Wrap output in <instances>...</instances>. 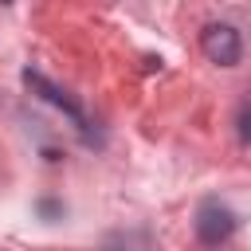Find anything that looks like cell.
<instances>
[{
    "mask_svg": "<svg viewBox=\"0 0 251 251\" xmlns=\"http://www.w3.org/2000/svg\"><path fill=\"white\" fill-rule=\"evenodd\" d=\"M200 47H204V55L212 59V63H220V67H235L239 63V31L231 27V24H208L204 31H200Z\"/></svg>",
    "mask_w": 251,
    "mask_h": 251,
    "instance_id": "6da1fadb",
    "label": "cell"
},
{
    "mask_svg": "<svg viewBox=\"0 0 251 251\" xmlns=\"http://www.w3.org/2000/svg\"><path fill=\"white\" fill-rule=\"evenodd\" d=\"M239 133H243V141H251V110H243V118H239Z\"/></svg>",
    "mask_w": 251,
    "mask_h": 251,
    "instance_id": "5b68a950",
    "label": "cell"
},
{
    "mask_svg": "<svg viewBox=\"0 0 251 251\" xmlns=\"http://www.w3.org/2000/svg\"><path fill=\"white\" fill-rule=\"evenodd\" d=\"M231 231H235V212L231 208H224L220 200L200 204V212H196V235H200V243L220 247Z\"/></svg>",
    "mask_w": 251,
    "mask_h": 251,
    "instance_id": "7a4b0ae2",
    "label": "cell"
},
{
    "mask_svg": "<svg viewBox=\"0 0 251 251\" xmlns=\"http://www.w3.org/2000/svg\"><path fill=\"white\" fill-rule=\"evenodd\" d=\"M106 251H157V247H153V239L141 235V231H118V235L106 243Z\"/></svg>",
    "mask_w": 251,
    "mask_h": 251,
    "instance_id": "277c9868",
    "label": "cell"
},
{
    "mask_svg": "<svg viewBox=\"0 0 251 251\" xmlns=\"http://www.w3.org/2000/svg\"><path fill=\"white\" fill-rule=\"evenodd\" d=\"M24 82H27V86H31L35 94H43V98H47L51 106H59L63 114H71V118H75L78 126H86V114H82V106H78V102H75V98H71L67 90H59V86H55L51 78H43L39 71H24Z\"/></svg>",
    "mask_w": 251,
    "mask_h": 251,
    "instance_id": "3957f363",
    "label": "cell"
}]
</instances>
